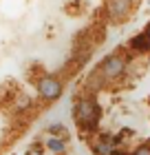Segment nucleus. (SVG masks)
Wrapping results in <instances>:
<instances>
[{
    "label": "nucleus",
    "instance_id": "1",
    "mask_svg": "<svg viewBox=\"0 0 150 155\" xmlns=\"http://www.w3.org/2000/svg\"><path fill=\"white\" fill-rule=\"evenodd\" d=\"M73 115H75V122L82 126V129H93L99 120V107L93 97H82L77 100L75 109H73Z\"/></svg>",
    "mask_w": 150,
    "mask_h": 155
},
{
    "label": "nucleus",
    "instance_id": "2",
    "mask_svg": "<svg viewBox=\"0 0 150 155\" xmlns=\"http://www.w3.org/2000/svg\"><path fill=\"white\" fill-rule=\"evenodd\" d=\"M126 64H128L126 55L113 53V55H108V58L102 62V67H99V73H102L104 80H115V78H119L121 73H124Z\"/></svg>",
    "mask_w": 150,
    "mask_h": 155
},
{
    "label": "nucleus",
    "instance_id": "3",
    "mask_svg": "<svg viewBox=\"0 0 150 155\" xmlns=\"http://www.w3.org/2000/svg\"><path fill=\"white\" fill-rule=\"evenodd\" d=\"M35 87H38V93H40L42 100L53 102V100H58V97L62 95V82L58 80V78H53V75H44V78H40Z\"/></svg>",
    "mask_w": 150,
    "mask_h": 155
},
{
    "label": "nucleus",
    "instance_id": "4",
    "mask_svg": "<svg viewBox=\"0 0 150 155\" xmlns=\"http://www.w3.org/2000/svg\"><path fill=\"white\" fill-rule=\"evenodd\" d=\"M132 0H108L106 2V13L110 20H124L130 13Z\"/></svg>",
    "mask_w": 150,
    "mask_h": 155
},
{
    "label": "nucleus",
    "instance_id": "5",
    "mask_svg": "<svg viewBox=\"0 0 150 155\" xmlns=\"http://www.w3.org/2000/svg\"><path fill=\"white\" fill-rule=\"evenodd\" d=\"M130 47L135 49V51H148L150 49V38L146 36V33H139L137 38L130 40Z\"/></svg>",
    "mask_w": 150,
    "mask_h": 155
},
{
    "label": "nucleus",
    "instance_id": "6",
    "mask_svg": "<svg viewBox=\"0 0 150 155\" xmlns=\"http://www.w3.org/2000/svg\"><path fill=\"white\" fill-rule=\"evenodd\" d=\"M46 149L53 151V153H62V151H66V142H64V140L49 137V140H46Z\"/></svg>",
    "mask_w": 150,
    "mask_h": 155
},
{
    "label": "nucleus",
    "instance_id": "7",
    "mask_svg": "<svg viewBox=\"0 0 150 155\" xmlns=\"http://www.w3.org/2000/svg\"><path fill=\"white\" fill-rule=\"evenodd\" d=\"M27 107H31V97H29V95H22V97L18 100V104H16V111H24Z\"/></svg>",
    "mask_w": 150,
    "mask_h": 155
},
{
    "label": "nucleus",
    "instance_id": "8",
    "mask_svg": "<svg viewBox=\"0 0 150 155\" xmlns=\"http://www.w3.org/2000/svg\"><path fill=\"white\" fill-rule=\"evenodd\" d=\"M132 155H150V146H139Z\"/></svg>",
    "mask_w": 150,
    "mask_h": 155
},
{
    "label": "nucleus",
    "instance_id": "9",
    "mask_svg": "<svg viewBox=\"0 0 150 155\" xmlns=\"http://www.w3.org/2000/svg\"><path fill=\"white\" fill-rule=\"evenodd\" d=\"M144 33H146V36H148V38H150V25H148V29H146V31H144Z\"/></svg>",
    "mask_w": 150,
    "mask_h": 155
},
{
    "label": "nucleus",
    "instance_id": "10",
    "mask_svg": "<svg viewBox=\"0 0 150 155\" xmlns=\"http://www.w3.org/2000/svg\"><path fill=\"white\" fill-rule=\"evenodd\" d=\"M115 155H126V153H115Z\"/></svg>",
    "mask_w": 150,
    "mask_h": 155
}]
</instances>
